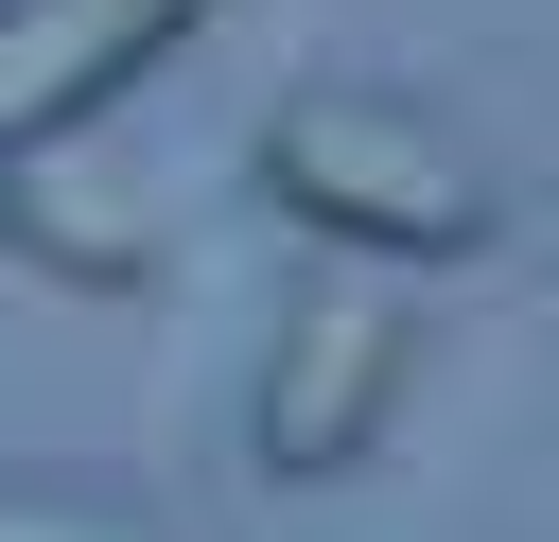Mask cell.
<instances>
[{
	"instance_id": "277c9868",
	"label": "cell",
	"mask_w": 559,
	"mask_h": 542,
	"mask_svg": "<svg viewBox=\"0 0 559 542\" xmlns=\"http://www.w3.org/2000/svg\"><path fill=\"white\" fill-rule=\"evenodd\" d=\"M0 227H17V262H52L70 297H140V262H157V227L70 157V140H35V157H0Z\"/></svg>"
},
{
	"instance_id": "3957f363",
	"label": "cell",
	"mask_w": 559,
	"mask_h": 542,
	"mask_svg": "<svg viewBox=\"0 0 559 542\" xmlns=\"http://www.w3.org/2000/svg\"><path fill=\"white\" fill-rule=\"evenodd\" d=\"M192 17H210V0H0V157L105 122Z\"/></svg>"
},
{
	"instance_id": "5b68a950",
	"label": "cell",
	"mask_w": 559,
	"mask_h": 542,
	"mask_svg": "<svg viewBox=\"0 0 559 542\" xmlns=\"http://www.w3.org/2000/svg\"><path fill=\"white\" fill-rule=\"evenodd\" d=\"M0 542H175L157 507H87V490H0Z\"/></svg>"
},
{
	"instance_id": "6da1fadb",
	"label": "cell",
	"mask_w": 559,
	"mask_h": 542,
	"mask_svg": "<svg viewBox=\"0 0 559 542\" xmlns=\"http://www.w3.org/2000/svg\"><path fill=\"white\" fill-rule=\"evenodd\" d=\"M262 192H280V227H314L332 262H472L489 245V175H472V140H437L419 105H384V87H297L280 122H262Z\"/></svg>"
},
{
	"instance_id": "7a4b0ae2",
	"label": "cell",
	"mask_w": 559,
	"mask_h": 542,
	"mask_svg": "<svg viewBox=\"0 0 559 542\" xmlns=\"http://www.w3.org/2000/svg\"><path fill=\"white\" fill-rule=\"evenodd\" d=\"M402 367H419V315H402L367 262H332V280L280 315V350H262V472H280V490L367 472L384 420H402Z\"/></svg>"
}]
</instances>
